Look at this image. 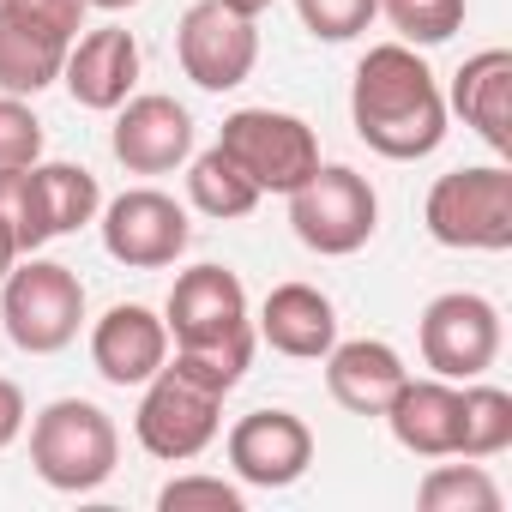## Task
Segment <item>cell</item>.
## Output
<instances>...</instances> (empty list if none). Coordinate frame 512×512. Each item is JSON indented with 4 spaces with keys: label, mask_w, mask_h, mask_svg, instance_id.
<instances>
[{
    "label": "cell",
    "mask_w": 512,
    "mask_h": 512,
    "mask_svg": "<svg viewBox=\"0 0 512 512\" xmlns=\"http://www.w3.org/2000/svg\"><path fill=\"white\" fill-rule=\"evenodd\" d=\"M187 199H193L205 217L229 223V217H247L266 193L247 181V169H241L223 145H211V151H199V157L187 163Z\"/></svg>",
    "instance_id": "22"
},
{
    "label": "cell",
    "mask_w": 512,
    "mask_h": 512,
    "mask_svg": "<svg viewBox=\"0 0 512 512\" xmlns=\"http://www.w3.org/2000/svg\"><path fill=\"white\" fill-rule=\"evenodd\" d=\"M0 326H7V338L25 356L67 350L79 338V326H85V284H79V272L61 266V260L25 253V260L0 278Z\"/></svg>",
    "instance_id": "3"
},
{
    "label": "cell",
    "mask_w": 512,
    "mask_h": 512,
    "mask_svg": "<svg viewBox=\"0 0 512 512\" xmlns=\"http://www.w3.org/2000/svg\"><path fill=\"white\" fill-rule=\"evenodd\" d=\"M386 428L416 458H458V380H404L386 404Z\"/></svg>",
    "instance_id": "21"
},
{
    "label": "cell",
    "mask_w": 512,
    "mask_h": 512,
    "mask_svg": "<svg viewBox=\"0 0 512 512\" xmlns=\"http://www.w3.org/2000/svg\"><path fill=\"white\" fill-rule=\"evenodd\" d=\"M512 446V392L464 380L458 392V458H500Z\"/></svg>",
    "instance_id": "23"
},
{
    "label": "cell",
    "mask_w": 512,
    "mask_h": 512,
    "mask_svg": "<svg viewBox=\"0 0 512 512\" xmlns=\"http://www.w3.org/2000/svg\"><path fill=\"white\" fill-rule=\"evenodd\" d=\"M416 344L440 380H482L500 356V308L476 290H446L422 308Z\"/></svg>",
    "instance_id": "10"
},
{
    "label": "cell",
    "mask_w": 512,
    "mask_h": 512,
    "mask_svg": "<svg viewBox=\"0 0 512 512\" xmlns=\"http://www.w3.org/2000/svg\"><path fill=\"white\" fill-rule=\"evenodd\" d=\"M175 55H181V73L199 91H235V85L253 79L260 31H253L247 13L223 7V0H193L175 25Z\"/></svg>",
    "instance_id": "11"
},
{
    "label": "cell",
    "mask_w": 512,
    "mask_h": 512,
    "mask_svg": "<svg viewBox=\"0 0 512 512\" xmlns=\"http://www.w3.org/2000/svg\"><path fill=\"white\" fill-rule=\"evenodd\" d=\"M163 326L175 344H217V338L253 332L241 278L229 266H187L163 302Z\"/></svg>",
    "instance_id": "15"
},
{
    "label": "cell",
    "mask_w": 512,
    "mask_h": 512,
    "mask_svg": "<svg viewBox=\"0 0 512 512\" xmlns=\"http://www.w3.org/2000/svg\"><path fill=\"white\" fill-rule=\"evenodd\" d=\"M296 19L320 43H350L380 19V0H296Z\"/></svg>",
    "instance_id": "27"
},
{
    "label": "cell",
    "mask_w": 512,
    "mask_h": 512,
    "mask_svg": "<svg viewBox=\"0 0 512 512\" xmlns=\"http://www.w3.org/2000/svg\"><path fill=\"white\" fill-rule=\"evenodd\" d=\"M61 79H67V91H73L79 109L115 115V109L133 97V85H139V43H133V31L103 25V31L73 37Z\"/></svg>",
    "instance_id": "17"
},
{
    "label": "cell",
    "mask_w": 512,
    "mask_h": 512,
    "mask_svg": "<svg viewBox=\"0 0 512 512\" xmlns=\"http://www.w3.org/2000/svg\"><path fill=\"white\" fill-rule=\"evenodd\" d=\"M169 362V326L163 314L139 308V302H115L97 326H91V368L109 386H145L157 368Z\"/></svg>",
    "instance_id": "16"
},
{
    "label": "cell",
    "mask_w": 512,
    "mask_h": 512,
    "mask_svg": "<svg viewBox=\"0 0 512 512\" xmlns=\"http://www.w3.org/2000/svg\"><path fill=\"white\" fill-rule=\"evenodd\" d=\"M223 7H235V13H247V19H260V13L272 7V0H223Z\"/></svg>",
    "instance_id": "32"
},
{
    "label": "cell",
    "mask_w": 512,
    "mask_h": 512,
    "mask_svg": "<svg viewBox=\"0 0 512 512\" xmlns=\"http://www.w3.org/2000/svg\"><path fill=\"white\" fill-rule=\"evenodd\" d=\"M260 338L290 362H320L338 344V308L314 284H278L260 308Z\"/></svg>",
    "instance_id": "20"
},
{
    "label": "cell",
    "mask_w": 512,
    "mask_h": 512,
    "mask_svg": "<svg viewBox=\"0 0 512 512\" xmlns=\"http://www.w3.org/2000/svg\"><path fill=\"white\" fill-rule=\"evenodd\" d=\"M223 452H229V470L247 488H290L314 464V428L296 410H247L229 428Z\"/></svg>",
    "instance_id": "13"
},
{
    "label": "cell",
    "mask_w": 512,
    "mask_h": 512,
    "mask_svg": "<svg viewBox=\"0 0 512 512\" xmlns=\"http://www.w3.org/2000/svg\"><path fill=\"white\" fill-rule=\"evenodd\" d=\"M187 241H193L187 211L169 193H157V187H127L121 199L103 205V247H109V260L127 266V272L175 266L187 253Z\"/></svg>",
    "instance_id": "12"
},
{
    "label": "cell",
    "mask_w": 512,
    "mask_h": 512,
    "mask_svg": "<svg viewBox=\"0 0 512 512\" xmlns=\"http://www.w3.org/2000/svg\"><path fill=\"white\" fill-rule=\"evenodd\" d=\"M43 157V121L25 97L0 91V169H31Z\"/></svg>",
    "instance_id": "28"
},
{
    "label": "cell",
    "mask_w": 512,
    "mask_h": 512,
    "mask_svg": "<svg viewBox=\"0 0 512 512\" xmlns=\"http://www.w3.org/2000/svg\"><path fill=\"white\" fill-rule=\"evenodd\" d=\"M422 223L440 247L506 253L512 247V169L506 163H476V169L440 175L422 199Z\"/></svg>",
    "instance_id": "4"
},
{
    "label": "cell",
    "mask_w": 512,
    "mask_h": 512,
    "mask_svg": "<svg viewBox=\"0 0 512 512\" xmlns=\"http://www.w3.org/2000/svg\"><path fill=\"white\" fill-rule=\"evenodd\" d=\"M109 151H115V163L127 175H169V169H181L193 157V115L163 91L127 97L115 109Z\"/></svg>",
    "instance_id": "14"
},
{
    "label": "cell",
    "mask_w": 512,
    "mask_h": 512,
    "mask_svg": "<svg viewBox=\"0 0 512 512\" xmlns=\"http://www.w3.org/2000/svg\"><path fill=\"white\" fill-rule=\"evenodd\" d=\"M350 121L368 151H380L392 163H416V157L440 151V139H446V91L410 43H374L356 61Z\"/></svg>",
    "instance_id": "1"
},
{
    "label": "cell",
    "mask_w": 512,
    "mask_h": 512,
    "mask_svg": "<svg viewBox=\"0 0 512 512\" xmlns=\"http://www.w3.org/2000/svg\"><path fill=\"white\" fill-rule=\"evenodd\" d=\"M380 13L392 19L398 43L434 49V43H452V31L464 25V0H380Z\"/></svg>",
    "instance_id": "26"
},
{
    "label": "cell",
    "mask_w": 512,
    "mask_h": 512,
    "mask_svg": "<svg viewBox=\"0 0 512 512\" xmlns=\"http://www.w3.org/2000/svg\"><path fill=\"white\" fill-rule=\"evenodd\" d=\"M25 392H19V380H7V374H0V452H7L19 434H25Z\"/></svg>",
    "instance_id": "30"
},
{
    "label": "cell",
    "mask_w": 512,
    "mask_h": 512,
    "mask_svg": "<svg viewBox=\"0 0 512 512\" xmlns=\"http://www.w3.org/2000/svg\"><path fill=\"white\" fill-rule=\"evenodd\" d=\"M416 506L422 512H500V488L494 476L482 470V458H464V464H434L416 488Z\"/></svg>",
    "instance_id": "24"
},
{
    "label": "cell",
    "mask_w": 512,
    "mask_h": 512,
    "mask_svg": "<svg viewBox=\"0 0 512 512\" xmlns=\"http://www.w3.org/2000/svg\"><path fill=\"white\" fill-rule=\"evenodd\" d=\"M0 211L13 217L19 247L37 253L55 235H73L85 223H97L103 211V187L91 169L79 163H31V169H0Z\"/></svg>",
    "instance_id": "5"
},
{
    "label": "cell",
    "mask_w": 512,
    "mask_h": 512,
    "mask_svg": "<svg viewBox=\"0 0 512 512\" xmlns=\"http://www.w3.org/2000/svg\"><path fill=\"white\" fill-rule=\"evenodd\" d=\"M217 145L247 169L260 193H296L320 169V139L302 115L284 109H235L217 133Z\"/></svg>",
    "instance_id": "8"
},
{
    "label": "cell",
    "mask_w": 512,
    "mask_h": 512,
    "mask_svg": "<svg viewBox=\"0 0 512 512\" xmlns=\"http://www.w3.org/2000/svg\"><path fill=\"white\" fill-rule=\"evenodd\" d=\"M247 362H253V332H235V338H217V344H175V374H187L193 386L229 398L241 380H247Z\"/></svg>",
    "instance_id": "25"
},
{
    "label": "cell",
    "mask_w": 512,
    "mask_h": 512,
    "mask_svg": "<svg viewBox=\"0 0 512 512\" xmlns=\"http://www.w3.org/2000/svg\"><path fill=\"white\" fill-rule=\"evenodd\" d=\"M19 260H25V247H19V229H13V217H7V211H0V278H7Z\"/></svg>",
    "instance_id": "31"
},
{
    "label": "cell",
    "mask_w": 512,
    "mask_h": 512,
    "mask_svg": "<svg viewBox=\"0 0 512 512\" xmlns=\"http://www.w3.org/2000/svg\"><path fill=\"white\" fill-rule=\"evenodd\" d=\"M157 506H163V512H187V506L241 512V488H235V482H223V476H175V482H163Z\"/></svg>",
    "instance_id": "29"
},
{
    "label": "cell",
    "mask_w": 512,
    "mask_h": 512,
    "mask_svg": "<svg viewBox=\"0 0 512 512\" xmlns=\"http://www.w3.org/2000/svg\"><path fill=\"white\" fill-rule=\"evenodd\" d=\"M446 109L464 115V127L494 151L506 157L512 151V49H482L458 67L452 79V97Z\"/></svg>",
    "instance_id": "19"
},
{
    "label": "cell",
    "mask_w": 512,
    "mask_h": 512,
    "mask_svg": "<svg viewBox=\"0 0 512 512\" xmlns=\"http://www.w3.org/2000/svg\"><path fill=\"white\" fill-rule=\"evenodd\" d=\"M79 31H85V0H13L0 13V91L7 97L49 91Z\"/></svg>",
    "instance_id": "7"
},
{
    "label": "cell",
    "mask_w": 512,
    "mask_h": 512,
    "mask_svg": "<svg viewBox=\"0 0 512 512\" xmlns=\"http://www.w3.org/2000/svg\"><path fill=\"white\" fill-rule=\"evenodd\" d=\"M85 7H97V13H127V7H139V0H85Z\"/></svg>",
    "instance_id": "33"
},
{
    "label": "cell",
    "mask_w": 512,
    "mask_h": 512,
    "mask_svg": "<svg viewBox=\"0 0 512 512\" xmlns=\"http://www.w3.org/2000/svg\"><path fill=\"white\" fill-rule=\"evenodd\" d=\"M326 392L332 404H344L350 416H386V404L398 398V386L410 380L404 356L380 338H350V344H332L326 356Z\"/></svg>",
    "instance_id": "18"
},
{
    "label": "cell",
    "mask_w": 512,
    "mask_h": 512,
    "mask_svg": "<svg viewBox=\"0 0 512 512\" xmlns=\"http://www.w3.org/2000/svg\"><path fill=\"white\" fill-rule=\"evenodd\" d=\"M223 428V398L193 386L187 374H175L169 362L145 380V398H139V416H133V434L151 458L163 464H187L199 458Z\"/></svg>",
    "instance_id": "9"
},
{
    "label": "cell",
    "mask_w": 512,
    "mask_h": 512,
    "mask_svg": "<svg viewBox=\"0 0 512 512\" xmlns=\"http://www.w3.org/2000/svg\"><path fill=\"white\" fill-rule=\"evenodd\" d=\"M7 7H13V0H0V13H7Z\"/></svg>",
    "instance_id": "34"
},
{
    "label": "cell",
    "mask_w": 512,
    "mask_h": 512,
    "mask_svg": "<svg viewBox=\"0 0 512 512\" xmlns=\"http://www.w3.org/2000/svg\"><path fill=\"white\" fill-rule=\"evenodd\" d=\"M115 458H121V434H115L109 410L91 398H55L31 422V470L61 494L103 488L115 476Z\"/></svg>",
    "instance_id": "2"
},
{
    "label": "cell",
    "mask_w": 512,
    "mask_h": 512,
    "mask_svg": "<svg viewBox=\"0 0 512 512\" xmlns=\"http://www.w3.org/2000/svg\"><path fill=\"white\" fill-rule=\"evenodd\" d=\"M290 199V229L308 253L320 260H344V253H362L374 241L380 223V199L368 187V175H356L350 163H320Z\"/></svg>",
    "instance_id": "6"
}]
</instances>
